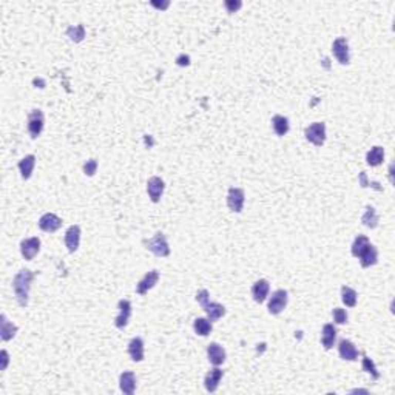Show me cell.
Returning a JSON list of instances; mask_svg holds the SVG:
<instances>
[{
  "label": "cell",
  "mask_w": 395,
  "mask_h": 395,
  "mask_svg": "<svg viewBox=\"0 0 395 395\" xmlns=\"http://www.w3.org/2000/svg\"><path fill=\"white\" fill-rule=\"evenodd\" d=\"M272 127H273V130L278 136H284V134H287V131L290 128L289 119L281 116V114H275L273 119H272Z\"/></svg>",
  "instance_id": "d4e9b609"
},
{
  "label": "cell",
  "mask_w": 395,
  "mask_h": 395,
  "mask_svg": "<svg viewBox=\"0 0 395 395\" xmlns=\"http://www.w3.org/2000/svg\"><path fill=\"white\" fill-rule=\"evenodd\" d=\"M34 165H35V156L34 154H28L25 156L20 162H19V170H20V174H22V179H29L31 174H32V170H34Z\"/></svg>",
  "instance_id": "603a6c76"
},
{
  "label": "cell",
  "mask_w": 395,
  "mask_h": 395,
  "mask_svg": "<svg viewBox=\"0 0 395 395\" xmlns=\"http://www.w3.org/2000/svg\"><path fill=\"white\" fill-rule=\"evenodd\" d=\"M39 250H40V239L37 236L23 239L20 242V253L26 261H31L39 253Z\"/></svg>",
  "instance_id": "30bf717a"
},
{
  "label": "cell",
  "mask_w": 395,
  "mask_h": 395,
  "mask_svg": "<svg viewBox=\"0 0 395 395\" xmlns=\"http://www.w3.org/2000/svg\"><path fill=\"white\" fill-rule=\"evenodd\" d=\"M241 6H242V3H241L239 0H236V2H233V0H225V8H227L228 12H236Z\"/></svg>",
  "instance_id": "e575fe53"
},
{
  "label": "cell",
  "mask_w": 395,
  "mask_h": 395,
  "mask_svg": "<svg viewBox=\"0 0 395 395\" xmlns=\"http://www.w3.org/2000/svg\"><path fill=\"white\" fill-rule=\"evenodd\" d=\"M80 242V227L79 225H71L66 233H65V245L69 253H74L79 248Z\"/></svg>",
  "instance_id": "9a60e30c"
},
{
  "label": "cell",
  "mask_w": 395,
  "mask_h": 395,
  "mask_svg": "<svg viewBox=\"0 0 395 395\" xmlns=\"http://www.w3.org/2000/svg\"><path fill=\"white\" fill-rule=\"evenodd\" d=\"M363 370H364V372H367V373H370L375 380H376V378H380V372L376 370L375 363H373L369 356H363Z\"/></svg>",
  "instance_id": "4dcf8cb0"
},
{
  "label": "cell",
  "mask_w": 395,
  "mask_h": 395,
  "mask_svg": "<svg viewBox=\"0 0 395 395\" xmlns=\"http://www.w3.org/2000/svg\"><path fill=\"white\" fill-rule=\"evenodd\" d=\"M128 355L136 363L143 360V339L140 336H136L128 343Z\"/></svg>",
  "instance_id": "ffe728a7"
},
{
  "label": "cell",
  "mask_w": 395,
  "mask_h": 395,
  "mask_svg": "<svg viewBox=\"0 0 395 395\" xmlns=\"http://www.w3.org/2000/svg\"><path fill=\"white\" fill-rule=\"evenodd\" d=\"M383 159H384V150H383V147H378V145L370 148V151H367V154H366V162L370 167L380 165L383 162Z\"/></svg>",
  "instance_id": "484cf974"
},
{
  "label": "cell",
  "mask_w": 395,
  "mask_h": 395,
  "mask_svg": "<svg viewBox=\"0 0 395 395\" xmlns=\"http://www.w3.org/2000/svg\"><path fill=\"white\" fill-rule=\"evenodd\" d=\"M119 387L125 395H133L136 390V375L130 370L120 373L119 376Z\"/></svg>",
  "instance_id": "e0dca14e"
},
{
  "label": "cell",
  "mask_w": 395,
  "mask_h": 395,
  "mask_svg": "<svg viewBox=\"0 0 395 395\" xmlns=\"http://www.w3.org/2000/svg\"><path fill=\"white\" fill-rule=\"evenodd\" d=\"M287 301H289V295L284 289H279V290H275L268 299V313L272 315H278L281 313L285 306H287Z\"/></svg>",
  "instance_id": "8992f818"
},
{
  "label": "cell",
  "mask_w": 395,
  "mask_h": 395,
  "mask_svg": "<svg viewBox=\"0 0 395 395\" xmlns=\"http://www.w3.org/2000/svg\"><path fill=\"white\" fill-rule=\"evenodd\" d=\"M153 5L157 6V8H167L168 6V3H156V2H153Z\"/></svg>",
  "instance_id": "74e56055"
},
{
  "label": "cell",
  "mask_w": 395,
  "mask_h": 395,
  "mask_svg": "<svg viewBox=\"0 0 395 395\" xmlns=\"http://www.w3.org/2000/svg\"><path fill=\"white\" fill-rule=\"evenodd\" d=\"M332 52L333 56L336 57V60L341 63V65H347L350 57H349V43H347V39L346 37H338L333 40V45H332Z\"/></svg>",
  "instance_id": "ba28073f"
},
{
  "label": "cell",
  "mask_w": 395,
  "mask_h": 395,
  "mask_svg": "<svg viewBox=\"0 0 395 395\" xmlns=\"http://www.w3.org/2000/svg\"><path fill=\"white\" fill-rule=\"evenodd\" d=\"M268 290H270V284L267 279H259L253 284L252 287V296L256 302H264L265 298L268 296Z\"/></svg>",
  "instance_id": "ac0fdd59"
},
{
  "label": "cell",
  "mask_w": 395,
  "mask_h": 395,
  "mask_svg": "<svg viewBox=\"0 0 395 395\" xmlns=\"http://www.w3.org/2000/svg\"><path fill=\"white\" fill-rule=\"evenodd\" d=\"M43 123H45L43 113L40 110H32L28 116V131L32 139H37L40 136L43 130Z\"/></svg>",
  "instance_id": "52a82bcc"
},
{
  "label": "cell",
  "mask_w": 395,
  "mask_h": 395,
  "mask_svg": "<svg viewBox=\"0 0 395 395\" xmlns=\"http://www.w3.org/2000/svg\"><path fill=\"white\" fill-rule=\"evenodd\" d=\"M332 316H333V321L336 324H344L347 322V312L341 307H335L333 312H332Z\"/></svg>",
  "instance_id": "1f68e13d"
},
{
  "label": "cell",
  "mask_w": 395,
  "mask_h": 395,
  "mask_svg": "<svg viewBox=\"0 0 395 395\" xmlns=\"http://www.w3.org/2000/svg\"><path fill=\"white\" fill-rule=\"evenodd\" d=\"M196 301L201 304V307L205 310L207 316L210 321H216L219 318H222L225 315V307L219 302H213L210 301V296H208V290L207 289H201L198 293H196Z\"/></svg>",
  "instance_id": "3957f363"
},
{
  "label": "cell",
  "mask_w": 395,
  "mask_h": 395,
  "mask_svg": "<svg viewBox=\"0 0 395 395\" xmlns=\"http://www.w3.org/2000/svg\"><path fill=\"white\" fill-rule=\"evenodd\" d=\"M360 184H361V187H373L375 190H378V191H381L383 188L380 187V184H376V182H369L367 181V176H366V173L364 171H361L360 173Z\"/></svg>",
  "instance_id": "836d02e7"
},
{
  "label": "cell",
  "mask_w": 395,
  "mask_h": 395,
  "mask_svg": "<svg viewBox=\"0 0 395 395\" xmlns=\"http://www.w3.org/2000/svg\"><path fill=\"white\" fill-rule=\"evenodd\" d=\"M244 201H245V193L242 188H236V187H231L228 190V194H227V205L231 211L235 213H239L244 207Z\"/></svg>",
  "instance_id": "9c48e42d"
},
{
  "label": "cell",
  "mask_w": 395,
  "mask_h": 395,
  "mask_svg": "<svg viewBox=\"0 0 395 395\" xmlns=\"http://www.w3.org/2000/svg\"><path fill=\"white\" fill-rule=\"evenodd\" d=\"M117 309H119V315L116 316L114 324L117 329H123V327H127L130 315H131V302L128 299H120L117 304Z\"/></svg>",
  "instance_id": "4fadbf2b"
},
{
  "label": "cell",
  "mask_w": 395,
  "mask_h": 395,
  "mask_svg": "<svg viewBox=\"0 0 395 395\" xmlns=\"http://www.w3.org/2000/svg\"><path fill=\"white\" fill-rule=\"evenodd\" d=\"M96 170H97V160H96V159H89V160L85 162V165H83V173H85L86 176H93V174L96 173Z\"/></svg>",
  "instance_id": "d6a6232c"
},
{
  "label": "cell",
  "mask_w": 395,
  "mask_h": 395,
  "mask_svg": "<svg viewBox=\"0 0 395 395\" xmlns=\"http://www.w3.org/2000/svg\"><path fill=\"white\" fill-rule=\"evenodd\" d=\"M356 298H358V295L352 287H347V285L341 287V299L347 307H355L356 306Z\"/></svg>",
  "instance_id": "f1b7e54d"
},
{
  "label": "cell",
  "mask_w": 395,
  "mask_h": 395,
  "mask_svg": "<svg viewBox=\"0 0 395 395\" xmlns=\"http://www.w3.org/2000/svg\"><path fill=\"white\" fill-rule=\"evenodd\" d=\"M39 227H40V230H43L46 233H52L62 227V219L59 216H56L54 213H45L39 219Z\"/></svg>",
  "instance_id": "7c38bea8"
},
{
  "label": "cell",
  "mask_w": 395,
  "mask_h": 395,
  "mask_svg": "<svg viewBox=\"0 0 395 395\" xmlns=\"http://www.w3.org/2000/svg\"><path fill=\"white\" fill-rule=\"evenodd\" d=\"M164 188H165V182L157 176L150 177L148 182H147V191H148V196L153 202H159V199L164 193Z\"/></svg>",
  "instance_id": "8fae6325"
},
{
  "label": "cell",
  "mask_w": 395,
  "mask_h": 395,
  "mask_svg": "<svg viewBox=\"0 0 395 395\" xmlns=\"http://www.w3.org/2000/svg\"><path fill=\"white\" fill-rule=\"evenodd\" d=\"M66 34H68V37H69L71 40L80 42V40H83V37H85V28H83V25L69 26V28L66 29Z\"/></svg>",
  "instance_id": "f546056e"
},
{
  "label": "cell",
  "mask_w": 395,
  "mask_h": 395,
  "mask_svg": "<svg viewBox=\"0 0 395 395\" xmlns=\"http://www.w3.org/2000/svg\"><path fill=\"white\" fill-rule=\"evenodd\" d=\"M32 272L28 270V268H22L12 279V289H14V293H15V298H17V302L22 306V307H26L28 306V296H29V287H31V282H32Z\"/></svg>",
  "instance_id": "7a4b0ae2"
},
{
  "label": "cell",
  "mask_w": 395,
  "mask_h": 395,
  "mask_svg": "<svg viewBox=\"0 0 395 395\" xmlns=\"http://www.w3.org/2000/svg\"><path fill=\"white\" fill-rule=\"evenodd\" d=\"M176 63H177L179 66H187V65H190V57L185 56V54H181V56L176 59Z\"/></svg>",
  "instance_id": "8d00e7d4"
},
{
  "label": "cell",
  "mask_w": 395,
  "mask_h": 395,
  "mask_svg": "<svg viewBox=\"0 0 395 395\" xmlns=\"http://www.w3.org/2000/svg\"><path fill=\"white\" fill-rule=\"evenodd\" d=\"M336 339V329L333 324H324L322 327V333H321V343L324 346V349H332L333 343Z\"/></svg>",
  "instance_id": "cb8c5ba5"
},
{
  "label": "cell",
  "mask_w": 395,
  "mask_h": 395,
  "mask_svg": "<svg viewBox=\"0 0 395 395\" xmlns=\"http://www.w3.org/2000/svg\"><path fill=\"white\" fill-rule=\"evenodd\" d=\"M306 139L309 142H312L316 147H321L326 140V123L324 122H313L312 125H309L304 131Z\"/></svg>",
  "instance_id": "5b68a950"
},
{
  "label": "cell",
  "mask_w": 395,
  "mask_h": 395,
  "mask_svg": "<svg viewBox=\"0 0 395 395\" xmlns=\"http://www.w3.org/2000/svg\"><path fill=\"white\" fill-rule=\"evenodd\" d=\"M221 378H222V370L218 369V367L211 369V370L205 375V378H204V386H205V389H207L208 392H214V390L218 389V386H219Z\"/></svg>",
  "instance_id": "7402d4cb"
},
{
  "label": "cell",
  "mask_w": 395,
  "mask_h": 395,
  "mask_svg": "<svg viewBox=\"0 0 395 395\" xmlns=\"http://www.w3.org/2000/svg\"><path fill=\"white\" fill-rule=\"evenodd\" d=\"M207 356L213 366H221L225 361V350L218 343H210L207 347Z\"/></svg>",
  "instance_id": "2e32d148"
},
{
  "label": "cell",
  "mask_w": 395,
  "mask_h": 395,
  "mask_svg": "<svg viewBox=\"0 0 395 395\" xmlns=\"http://www.w3.org/2000/svg\"><path fill=\"white\" fill-rule=\"evenodd\" d=\"M0 356H2V366H0V369H2V370H6V366H8V363H9V355H8L6 350H2V352H0Z\"/></svg>",
  "instance_id": "d590c367"
},
{
  "label": "cell",
  "mask_w": 395,
  "mask_h": 395,
  "mask_svg": "<svg viewBox=\"0 0 395 395\" xmlns=\"http://www.w3.org/2000/svg\"><path fill=\"white\" fill-rule=\"evenodd\" d=\"M143 244H145V247H147L151 253H154L156 256L165 258V256H168V255H170L168 242H167V239H165V235H164V233H160V231H157V233L154 235V238H151V239H145V241H143Z\"/></svg>",
  "instance_id": "277c9868"
},
{
  "label": "cell",
  "mask_w": 395,
  "mask_h": 395,
  "mask_svg": "<svg viewBox=\"0 0 395 395\" xmlns=\"http://www.w3.org/2000/svg\"><path fill=\"white\" fill-rule=\"evenodd\" d=\"M211 321L208 318H196L193 322V329L198 335L201 336H207L211 332Z\"/></svg>",
  "instance_id": "4316f807"
},
{
  "label": "cell",
  "mask_w": 395,
  "mask_h": 395,
  "mask_svg": "<svg viewBox=\"0 0 395 395\" xmlns=\"http://www.w3.org/2000/svg\"><path fill=\"white\" fill-rule=\"evenodd\" d=\"M352 255L355 258H360L363 267H370L378 261V250L369 242V239L364 235H358L355 238L352 244Z\"/></svg>",
  "instance_id": "6da1fadb"
},
{
  "label": "cell",
  "mask_w": 395,
  "mask_h": 395,
  "mask_svg": "<svg viewBox=\"0 0 395 395\" xmlns=\"http://www.w3.org/2000/svg\"><path fill=\"white\" fill-rule=\"evenodd\" d=\"M361 222L366 227H369V228H375L378 225V214H376L373 207H370V205L366 207V211H364V214L361 218Z\"/></svg>",
  "instance_id": "83f0119b"
},
{
  "label": "cell",
  "mask_w": 395,
  "mask_h": 395,
  "mask_svg": "<svg viewBox=\"0 0 395 395\" xmlns=\"http://www.w3.org/2000/svg\"><path fill=\"white\" fill-rule=\"evenodd\" d=\"M338 352H339V356L346 361H355L358 358V350H356L355 344L349 339H343L339 343Z\"/></svg>",
  "instance_id": "d6986e66"
},
{
  "label": "cell",
  "mask_w": 395,
  "mask_h": 395,
  "mask_svg": "<svg viewBox=\"0 0 395 395\" xmlns=\"http://www.w3.org/2000/svg\"><path fill=\"white\" fill-rule=\"evenodd\" d=\"M159 281V272L157 270H150L136 285V292L139 295H145L150 289H153Z\"/></svg>",
  "instance_id": "5bb4252c"
},
{
  "label": "cell",
  "mask_w": 395,
  "mask_h": 395,
  "mask_svg": "<svg viewBox=\"0 0 395 395\" xmlns=\"http://www.w3.org/2000/svg\"><path fill=\"white\" fill-rule=\"evenodd\" d=\"M15 333H17V326L9 322L6 315L2 313V316H0V336H2V339L9 341L15 336Z\"/></svg>",
  "instance_id": "44dd1931"
}]
</instances>
